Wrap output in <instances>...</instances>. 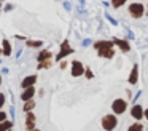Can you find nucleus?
I'll list each match as a JSON object with an SVG mask.
<instances>
[{
  "label": "nucleus",
  "mask_w": 148,
  "mask_h": 131,
  "mask_svg": "<svg viewBox=\"0 0 148 131\" xmlns=\"http://www.w3.org/2000/svg\"><path fill=\"white\" fill-rule=\"evenodd\" d=\"M131 115H132V118H135V120H142V118L145 117V110H143V107H142L140 104L132 105V109H131Z\"/></svg>",
  "instance_id": "nucleus-6"
},
{
  "label": "nucleus",
  "mask_w": 148,
  "mask_h": 131,
  "mask_svg": "<svg viewBox=\"0 0 148 131\" xmlns=\"http://www.w3.org/2000/svg\"><path fill=\"white\" fill-rule=\"evenodd\" d=\"M113 43H115L121 51H124V53H127V51L131 50V46H129L127 42H126V40H121V38H113Z\"/></svg>",
  "instance_id": "nucleus-10"
},
{
  "label": "nucleus",
  "mask_w": 148,
  "mask_h": 131,
  "mask_svg": "<svg viewBox=\"0 0 148 131\" xmlns=\"http://www.w3.org/2000/svg\"><path fill=\"white\" fill-rule=\"evenodd\" d=\"M37 78H38L37 75H27L26 78L21 82V86H23V88H27V86H34V85L37 83Z\"/></svg>",
  "instance_id": "nucleus-11"
},
{
  "label": "nucleus",
  "mask_w": 148,
  "mask_h": 131,
  "mask_svg": "<svg viewBox=\"0 0 148 131\" xmlns=\"http://www.w3.org/2000/svg\"><path fill=\"white\" fill-rule=\"evenodd\" d=\"M0 2H3V0H0Z\"/></svg>",
  "instance_id": "nucleus-37"
},
{
  "label": "nucleus",
  "mask_w": 148,
  "mask_h": 131,
  "mask_svg": "<svg viewBox=\"0 0 148 131\" xmlns=\"http://www.w3.org/2000/svg\"><path fill=\"white\" fill-rule=\"evenodd\" d=\"M126 2H127V0H112V6L113 8H121Z\"/></svg>",
  "instance_id": "nucleus-21"
},
{
  "label": "nucleus",
  "mask_w": 148,
  "mask_h": 131,
  "mask_svg": "<svg viewBox=\"0 0 148 131\" xmlns=\"http://www.w3.org/2000/svg\"><path fill=\"white\" fill-rule=\"evenodd\" d=\"M0 56H3V50L2 48H0Z\"/></svg>",
  "instance_id": "nucleus-31"
},
{
  "label": "nucleus",
  "mask_w": 148,
  "mask_h": 131,
  "mask_svg": "<svg viewBox=\"0 0 148 131\" xmlns=\"http://www.w3.org/2000/svg\"><path fill=\"white\" fill-rule=\"evenodd\" d=\"M89 43H91V40H89V38H86V40H83V46H88Z\"/></svg>",
  "instance_id": "nucleus-27"
},
{
  "label": "nucleus",
  "mask_w": 148,
  "mask_h": 131,
  "mask_svg": "<svg viewBox=\"0 0 148 131\" xmlns=\"http://www.w3.org/2000/svg\"><path fill=\"white\" fill-rule=\"evenodd\" d=\"M129 15H131L132 18H135V19L142 18V16L145 15V6L142 5V3H138V2L131 3V5H129Z\"/></svg>",
  "instance_id": "nucleus-2"
},
{
  "label": "nucleus",
  "mask_w": 148,
  "mask_h": 131,
  "mask_svg": "<svg viewBox=\"0 0 148 131\" xmlns=\"http://www.w3.org/2000/svg\"><path fill=\"white\" fill-rule=\"evenodd\" d=\"M5 105V94H2V93H0V109L3 107Z\"/></svg>",
  "instance_id": "nucleus-23"
},
{
  "label": "nucleus",
  "mask_w": 148,
  "mask_h": 131,
  "mask_svg": "<svg viewBox=\"0 0 148 131\" xmlns=\"http://www.w3.org/2000/svg\"><path fill=\"white\" fill-rule=\"evenodd\" d=\"M34 96H35V86H27V88H24L23 94H21V99L23 101H29Z\"/></svg>",
  "instance_id": "nucleus-8"
},
{
  "label": "nucleus",
  "mask_w": 148,
  "mask_h": 131,
  "mask_svg": "<svg viewBox=\"0 0 148 131\" xmlns=\"http://www.w3.org/2000/svg\"><path fill=\"white\" fill-rule=\"evenodd\" d=\"M147 15H148V10H147Z\"/></svg>",
  "instance_id": "nucleus-35"
},
{
  "label": "nucleus",
  "mask_w": 148,
  "mask_h": 131,
  "mask_svg": "<svg viewBox=\"0 0 148 131\" xmlns=\"http://www.w3.org/2000/svg\"><path fill=\"white\" fill-rule=\"evenodd\" d=\"M26 46H29V48H40V46H43V42L42 40H26Z\"/></svg>",
  "instance_id": "nucleus-17"
},
{
  "label": "nucleus",
  "mask_w": 148,
  "mask_h": 131,
  "mask_svg": "<svg viewBox=\"0 0 148 131\" xmlns=\"http://www.w3.org/2000/svg\"><path fill=\"white\" fill-rule=\"evenodd\" d=\"M32 131H40V130H32Z\"/></svg>",
  "instance_id": "nucleus-33"
},
{
  "label": "nucleus",
  "mask_w": 148,
  "mask_h": 131,
  "mask_svg": "<svg viewBox=\"0 0 148 131\" xmlns=\"http://www.w3.org/2000/svg\"><path fill=\"white\" fill-rule=\"evenodd\" d=\"M118 126V118H116V114H108L102 118V128L105 131H113Z\"/></svg>",
  "instance_id": "nucleus-1"
},
{
  "label": "nucleus",
  "mask_w": 148,
  "mask_h": 131,
  "mask_svg": "<svg viewBox=\"0 0 148 131\" xmlns=\"http://www.w3.org/2000/svg\"><path fill=\"white\" fill-rule=\"evenodd\" d=\"M73 53V48H70V43H69V40H64L61 43V51L58 53V56H56V61H62L65 56H69V54Z\"/></svg>",
  "instance_id": "nucleus-4"
},
{
  "label": "nucleus",
  "mask_w": 148,
  "mask_h": 131,
  "mask_svg": "<svg viewBox=\"0 0 148 131\" xmlns=\"http://www.w3.org/2000/svg\"><path fill=\"white\" fill-rule=\"evenodd\" d=\"M0 85H2V77H0Z\"/></svg>",
  "instance_id": "nucleus-32"
},
{
  "label": "nucleus",
  "mask_w": 148,
  "mask_h": 131,
  "mask_svg": "<svg viewBox=\"0 0 148 131\" xmlns=\"http://www.w3.org/2000/svg\"><path fill=\"white\" fill-rule=\"evenodd\" d=\"M11 10H13V5H11V3H8V5H5L3 11H11Z\"/></svg>",
  "instance_id": "nucleus-26"
},
{
  "label": "nucleus",
  "mask_w": 148,
  "mask_h": 131,
  "mask_svg": "<svg viewBox=\"0 0 148 131\" xmlns=\"http://www.w3.org/2000/svg\"><path fill=\"white\" fill-rule=\"evenodd\" d=\"M97 53H99V56H100V58L110 59V58H113L115 51H113V48H102V50H97Z\"/></svg>",
  "instance_id": "nucleus-14"
},
{
  "label": "nucleus",
  "mask_w": 148,
  "mask_h": 131,
  "mask_svg": "<svg viewBox=\"0 0 148 131\" xmlns=\"http://www.w3.org/2000/svg\"><path fill=\"white\" fill-rule=\"evenodd\" d=\"M7 131H11V130H7Z\"/></svg>",
  "instance_id": "nucleus-36"
},
{
  "label": "nucleus",
  "mask_w": 148,
  "mask_h": 131,
  "mask_svg": "<svg viewBox=\"0 0 148 131\" xmlns=\"http://www.w3.org/2000/svg\"><path fill=\"white\" fill-rule=\"evenodd\" d=\"M145 118H147V120H148V109H147V110H145Z\"/></svg>",
  "instance_id": "nucleus-30"
},
{
  "label": "nucleus",
  "mask_w": 148,
  "mask_h": 131,
  "mask_svg": "<svg viewBox=\"0 0 148 131\" xmlns=\"http://www.w3.org/2000/svg\"><path fill=\"white\" fill-rule=\"evenodd\" d=\"M84 73V66L83 62H80V61H72V75L73 77H81Z\"/></svg>",
  "instance_id": "nucleus-5"
},
{
  "label": "nucleus",
  "mask_w": 148,
  "mask_h": 131,
  "mask_svg": "<svg viewBox=\"0 0 148 131\" xmlns=\"http://www.w3.org/2000/svg\"><path fill=\"white\" fill-rule=\"evenodd\" d=\"M105 18H107V19H108V21H110V22H112V24H113V26H116V24H118V22H116V21H115V18H112V16H110V15H108V13H107V15H105Z\"/></svg>",
  "instance_id": "nucleus-22"
},
{
  "label": "nucleus",
  "mask_w": 148,
  "mask_h": 131,
  "mask_svg": "<svg viewBox=\"0 0 148 131\" xmlns=\"http://www.w3.org/2000/svg\"><path fill=\"white\" fill-rule=\"evenodd\" d=\"M64 6H65V10H70V3L69 2H64Z\"/></svg>",
  "instance_id": "nucleus-29"
},
{
  "label": "nucleus",
  "mask_w": 148,
  "mask_h": 131,
  "mask_svg": "<svg viewBox=\"0 0 148 131\" xmlns=\"http://www.w3.org/2000/svg\"><path fill=\"white\" fill-rule=\"evenodd\" d=\"M113 40H99L94 43V48L96 50H102V48H113Z\"/></svg>",
  "instance_id": "nucleus-12"
},
{
  "label": "nucleus",
  "mask_w": 148,
  "mask_h": 131,
  "mask_svg": "<svg viewBox=\"0 0 148 131\" xmlns=\"http://www.w3.org/2000/svg\"><path fill=\"white\" fill-rule=\"evenodd\" d=\"M2 50H3V56H11L13 54V48H11V43H10V40H2Z\"/></svg>",
  "instance_id": "nucleus-13"
},
{
  "label": "nucleus",
  "mask_w": 148,
  "mask_h": 131,
  "mask_svg": "<svg viewBox=\"0 0 148 131\" xmlns=\"http://www.w3.org/2000/svg\"><path fill=\"white\" fill-rule=\"evenodd\" d=\"M126 109H127V102L124 101V99H115L113 101V104H112V110H113V114H116V115H121V114H124L126 112Z\"/></svg>",
  "instance_id": "nucleus-3"
},
{
  "label": "nucleus",
  "mask_w": 148,
  "mask_h": 131,
  "mask_svg": "<svg viewBox=\"0 0 148 131\" xmlns=\"http://www.w3.org/2000/svg\"><path fill=\"white\" fill-rule=\"evenodd\" d=\"M13 121H8V120H3L0 121V131H7V130H11L13 128Z\"/></svg>",
  "instance_id": "nucleus-18"
},
{
  "label": "nucleus",
  "mask_w": 148,
  "mask_h": 131,
  "mask_svg": "<svg viewBox=\"0 0 148 131\" xmlns=\"http://www.w3.org/2000/svg\"><path fill=\"white\" fill-rule=\"evenodd\" d=\"M37 59H38V62H42V61H46V59H53V53L49 50H43L38 53V56H37Z\"/></svg>",
  "instance_id": "nucleus-15"
},
{
  "label": "nucleus",
  "mask_w": 148,
  "mask_h": 131,
  "mask_svg": "<svg viewBox=\"0 0 148 131\" xmlns=\"http://www.w3.org/2000/svg\"><path fill=\"white\" fill-rule=\"evenodd\" d=\"M51 66H53V61H51V59L42 61V62H38V70H40V69H49Z\"/></svg>",
  "instance_id": "nucleus-19"
},
{
  "label": "nucleus",
  "mask_w": 148,
  "mask_h": 131,
  "mask_svg": "<svg viewBox=\"0 0 148 131\" xmlns=\"http://www.w3.org/2000/svg\"><path fill=\"white\" fill-rule=\"evenodd\" d=\"M3 120H7V114L3 110H0V121H3Z\"/></svg>",
  "instance_id": "nucleus-25"
},
{
  "label": "nucleus",
  "mask_w": 148,
  "mask_h": 131,
  "mask_svg": "<svg viewBox=\"0 0 148 131\" xmlns=\"http://www.w3.org/2000/svg\"><path fill=\"white\" fill-rule=\"evenodd\" d=\"M84 75H86L88 78H92V72H91V69H84Z\"/></svg>",
  "instance_id": "nucleus-24"
},
{
  "label": "nucleus",
  "mask_w": 148,
  "mask_h": 131,
  "mask_svg": "<svg viewBox=\"0 0 148 131\" xmlns=\"http://www.w3.org/2000/svg\"><path fill=\"white\" fill-rule=\"evenodd\" d=\"M137 80H138V64H134V67H132V70H131V75H129L127 82L131 83V85H135V83H137Z\"/></svg>",
  "instance_id": "nucleus-9"
},
{
  "label": "nucleus",
  "mask_w": 148,
  "mask_h": 131,
  "mask_svg": "<svg viewBox=\"0 0 148 131\" xmlns=\"http://www.w3.org/2000/svg\"><path fill=\"white\" fill-rule=\"evenodd\" d=\"M65 67H67V62H65V61H61V69H65Z\"/></svg>",
  "instance_id": "nucleus-28"
},
{
  "label": "nucleus",
  "mask_w": 148,
  "mask_h": 131,
  "mask_svg": "<svg viewBox=\"0 0 148 131\" xmlns=\"http://www.w3.org/2000/svg\"><path fill=\"white\" fill-rule=\"evenodd\" d=\"M127 131H143V125L142 123H134L127 128Z\"/></svg>",
  "instance_id": "nucleus-20"
},
{
  "label": "nucleus",
  "mask_w": 148,
  "mask_h": 131,
  "mask_svg": "<svg viewBox=\"0 0 148 131\" xmlns=\"http://www.w3.org/2000/svg\"><path fill=\"white\" fill-rule=\"evenodd\" d=\"M26 130H27V131L35 130V115L32 114V110L27 112V117H26Z\"/></svg>",
  "instance_id": "nucleus-7"
},
{
  "label": "nucleus",
  "mask_w": 148,
  "mask_h": 131,
  "mask_svg": "<svg viewBox=\"0 0 148 131\" xmlns=\"http://www.w3.org/2000/svg\"><path fill=\"white\" fill-rule=\"evenodd\" d=\"M34 107H35V101H34V99H29V101H24V107H23L24 114H27V112H30Z\"/></svg>",
  "instance_id": "nucleus-16"
},
{
  "label": "nucleus",
  "mask_w": 148,
  "mask_h": 131,
  "mask_svg": "<svg viewBox=\"0 0 148 131\" xmlns=\"http://www.w3.org/2000/svg\"><path fill=\"white\" fill-rule=\"evenodd\" d=\"M0 8H2V2H0Z\"/></svg>",
  "instance_id": "nucleus-34"
}]
</instances>
